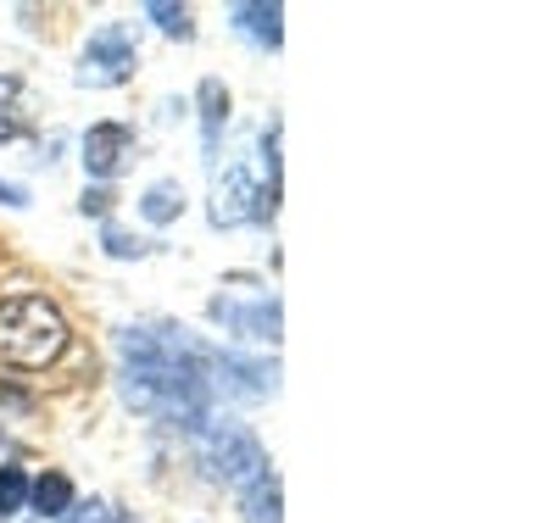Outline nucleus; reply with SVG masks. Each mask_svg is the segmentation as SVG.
Wrapping results in <instances>:
<instances>
[{
  "instance_id": "1",
  "label": "nucleus",
  "mask_w": 557,
  "mask_h": 523,
  "mask_svg": "<svg viewBox=\"0 0 557 523\" xmlns=\"http://www.w3.org/2000/svg\"><path fill=\"white\" fill-rule=\"evenodd\" d=\"M212 346L190 340L184 328H123L117 335V390L134 412H146L173 429H201L212 418V385H207Z\"/></svg>"
},
{
  "instance_id": "2",
  "label": "nucleus",
  "mask_w": 557,
  "mask_h": 523,
  "mask_svg": "<svg viewBox=\"0 0 557 523\" xmlns=\"http://www.w3.org/2000/svg\"><path fill=\"white\" fill-rule=\"evenodd\" d=\"M67 351V317L45 296L0 301V362L12 368H51Z\"/></svg>"
},
{
  "instance_id": "3",
  "label": "nucleus",
  "mask_w": 557,
  "mask_h": 523,
  "mask_svg": "<svg viewBox=\"0 0 557 523\" xmlns=\"http://www.w3.org/2000/svg\"><path fill=\"white\" fill-rule=\"evenodd\" d=\"M196 457L207 468V480L218 485H235V490H251L257 480H268V451L251 429H240V423L228 418H207L196 429Z\"/></svg>"
},
{
  "instance_id": "4",
  "label": "nucleus",
  "mask_w": 557,
  "mask_h": 523,
  "mask_svg": "<svg viewBox=\"0 0 557 523\" xmlns=\"http://www.w3.org/2000/svg\"><path fill=\"white\" fill-rule=\"evenodd\" d=\"M273 189L246 167V162H228L218 178H212V223L218 228H235V223H251V217H262L273 201Z\"/></svg>"
},
{
  "instance_id": "5",
  "label": "nucleus",
  "mask_w": 557,
  "mask_h": 523,
  "mask_svg": "<svg viewBox=\"0 0 557 523\" xmlns=\"http://www.w3.org/2000/svg\"><path fill=\"white\" fill-rule=\"evenodd\" d=\"M134 62H139V51H134V39H128V28H101L96 39H89V51H84V62H78V84H89V89H107V84H123V78L134 73Z\"/></svg>"
},
{
  "instance_id": "6",
  "label": "nucleus",
  "mask_w": 557,
  "mask_h": 523,
  "mask_svg": "<svg viewBox=\"0 0 557 523\" xmlns=\"http://www.w3.org/2000/svg\"><path fill=\"white\" fill-rule=\"evenodd\" d=\"M134 157V134L123 123H96L84 134V173L89 178H112L123 173V162Z\"/></svg>"
},
{
  "instance_id": "7",
  "label": "nucleus",
  "mask_w": 557,
  "mask_h": 523,
  "mask_svg": "<svg viewBox=\"0 0 557 523\" xmlns=\"http://www.w3.org/2000/svg\"><path fill=\"white\" fill-rule=\"evenodd\" d=\"M28 501L39 518H67L73 512V485H67V473H39V480L28 485Z\"/></svg>"
},
{
  "instance_id": "8",
  "label": "nucleus",
  "mask_w": 557,
  "mask_h": 523,
  "mask_svg": "<svg viewBox=\"0 0 557 523\" xmlns=\"http://www.w3.org/2000/svg\"><path fill=\"white\" fill-rule=\"evenodd\" d=\"M218 317H228L246 340H268V346L278 340V307H273V301H262V307H251V312H235V307L218 301Z\"/></svg>"
},
{
  "instance_id": "9",
  "label": "nucleus",
  "mask_w": 557,
  "mask_h": 523,
  "mask_svg": "<svg viewBox=\"0 0 557 523\" xmlns=\"http://www.w3.org/2000/svg\"><path fill=\"white\" fill-rule=\"evenodd\" d=\"M240 507H246V523H278V485H273V473L257 480L251 490H240Z\"/></svg>"
},
{
  "instance_id": "10",
  "label": "nucleus",
  "mask_w": 557,
  "mask_h": 523,
  "mask_svg": "<svg viewBox=\"0 0 557 523\" xmlns=\"http://www.w3.org/2000/svg\"><path fill=\"white\" fill-rule=\"evenodd\" d=\"M139 212H146V223H173L184 212V189L178 184H151L146 201H139Z\"/></svg>"
},
{
  "instance_id": "11",
  "label": "nucleus",
  "mask_w": 557,
  "mask_h": 523,
  "mask_svg": "<svg viewBox=\"0 0 557 523\" xmlns=\"http://www.w3.org/2000/svg\"><path fill=\"white\" fill-rule=\"evenodd\" d=\"M235 17H240V28L251 34V39H262V45H278V7H235Z\"/></svg>"
},
{
  "instance_id": "12",
  "label": "nucleus",
  "mask_w": 557,
  "mask_h": 523,
  "mask_svg": "<svg viewBox=\"0 0 557 523\" xmlns=\"http://www.w3.org/2000/svg\"><path fill=\"white\" fill-rule=\"evenodd\" d=\"M23 501H28V473L23 468H0V518L23 512Z\"/></svg>"
},
{
  "instance_id": "13",
  "label": "nucleus",
  "mask_w": 557,
  "mask_h": 523,
  "mask_svg": "<svg viewBox=\"0 0 557 523\" xmlns=\"http://www.w3.org/2000/svg\"><path fill=\"white\" fill-rule=\"evenodd\" d=\"M146 17H151L162 34H173V39H190V34H196V28H190V12H184V7H162V0H151Z\"/></svg>"
},
{
  "instance_id": "14",
  "label": "nucleus",
  "mask_w": 557,
  "mask_h": 523,
  "mask_svg": "<svg viewBox=\"0 0 557 523\" xmlns=\"http://www.w3.org/2000/svg\"><path fill=\"white\" fill-rule=\"evenodd\" d=\"M201 101H207V151L218 146V123H223V112H228V95H223V84H201Z\"/></svg>"
},
{
  "instance_id": "15",
  "label": "nucleus",
  "mask_w": 557,
  "mask_h": 523,
  "mask_svg": "<svg viewBox=\"0 0 557 523\" xmlns=\"http://www.w3.org/2000/svg\"><path fill=\"white\" fill-rule=\"evenodd\" d=\"M67 523H117V512H112L107 501H89V507H78V512H67Z\"/></svg>"
},
{
  "instance_id": "16",
  "label": "nucleus",
  "mask_w": 557,
  "mask_h": 523,
  "mask_svg": "<svg viewBox=\"0 0 557 523\" xmlns=\"http://www.w3.org/2000/svg\"><path fill=\"white\" fill-rule=\"evenodd\" d=\"M107 251H112V257H146V246H139V240H128L123 228H107Z\"/></svg>"
},
{
  "instance_id": "17",
  "label": "nucleus",
  "mask_w": 557,
  "mask_h": 523,
  "mask_svg": "<svg viewBox=\"0 0 557 523\" xmlns=\"http://www.w3.org/2000/svg\"><path fill=\"white\" fill-rule=\"evenodd\" d=\"M0 201H7V207H28V189L23 184H0Z\"/></svg>"
},
{
  "instance_id": "18",
  "label": "nucleus",
  "mask_w": 557,
  "mask_h": 523,
  "mask_svg": "<svg viewBox=\"0 0 557 523\" xmlns=\"http://www.w3.org/2000/svg\"><path fill=\"white\" fill-rule=\"evenodd\" d=\"M84 212H96V217L107 212V196H101V189H84Z\"/></svg>"
}]
</instances>
